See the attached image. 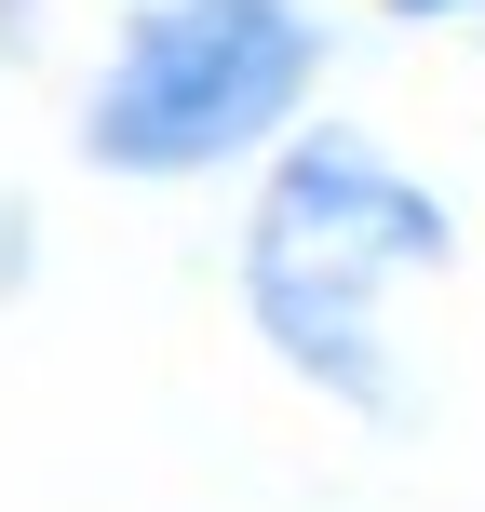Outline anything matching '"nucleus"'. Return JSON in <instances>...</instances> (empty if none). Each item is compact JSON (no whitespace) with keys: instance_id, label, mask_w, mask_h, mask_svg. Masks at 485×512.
I'll use <instances>...</instances> for the list:
<instances>
[{"instance_id":"1","label":"nucleus","mask_w":485,"mask_h":512,"mask_svg":"<svg viewBox=\"0 0 485 512\" xmlns=\"http://www.w3.org/2000/svg\"><path fill=\"white\" fill-rule=\"evenodd\" d=\"M459 270V203L418 176L391 135L364 122H310L256 162L243 189V243H230V310L243 337L337 418H405V337L391 297Z\"/></svg>"},{"instance_id":"2","label":"nucleus","mask_w":485,"mask_h":512,"mask_svg":"<svg viewBox=\"0 0 485 512\" xmlns=\"http://www.w3.org/2000/svg\"><path fill=\"white\" fill-rule=\"evenodd\" d=\"M324 68H337V27L310 0H135L108 54L81 68L68 149L108 189L256 176L283 135H310Z\"/></svg>"},{"instance_id":"3","label":"nucleus","mask_w":485,"mask_h":512,"mask_svg":"<svg viewBox=\"0 0 485 512\" xmlns=\"http://www.w3.org/2000/svg\"><path fill=\"white\" fill-rule=\"evenodd\" d=\"M364 14H391V27H459V14H485V0H364Z\"/></svg>"}]
</instances>
